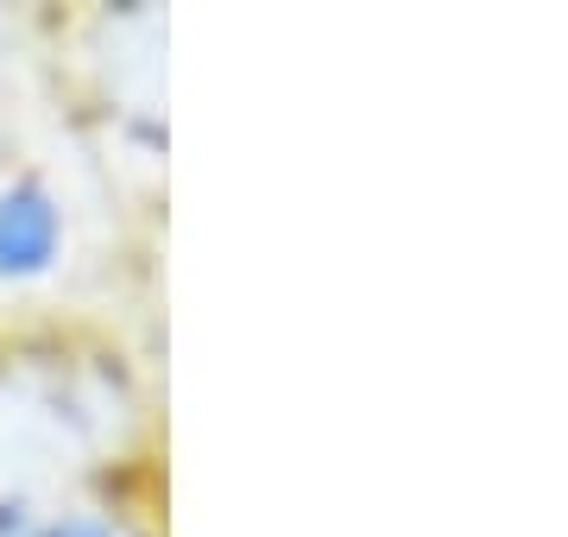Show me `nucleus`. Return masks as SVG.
<instances>
[{"label":"nucleus","instance_id":"1","mask_svg":"<svg viewBox=\"0 0 568 537\" xmlns=\"http://www.w3.org/2000/svg\"><path fill=\"white\" fill-rule=\"evenodd\" d=\"M51 253V209L39 196H7L0 203V266H39Z\"/></svg>","mask_w":568,"mask_h":537}]
</instances>
